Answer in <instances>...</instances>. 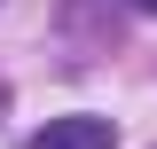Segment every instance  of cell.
Masks as SVG:
<instances>
[{
	"mask_svg": "<svg viewBox=\"0 0 157 149\" xmlns=\"http://www.w3.org/2000/svg\"><path fill=\"white\" fill-rule=\"evenodd\" d=\"M134 8H141V16H157V0H134Z\"/></svg>",
	"mask_w": 157,
	"mask_h": 149,
	"instance_id": "obj_2",
	"label": "cell"
},
{
	"mask_svg": "<svg viewBox=\"0 0 157 149\" xmlns=\"http://www.w3.org/2000/svg\"><path fill=\"white\" fill-rule=\"evenodd\" d=\"M32 149H118V126L94 110H71V118H47L32 133Z\"/></svg>",
	"mask_w": 157,
	"mask_h": 149,
	"instance_id": "obj_1",
	"label": "cell"
}]
</instances>
